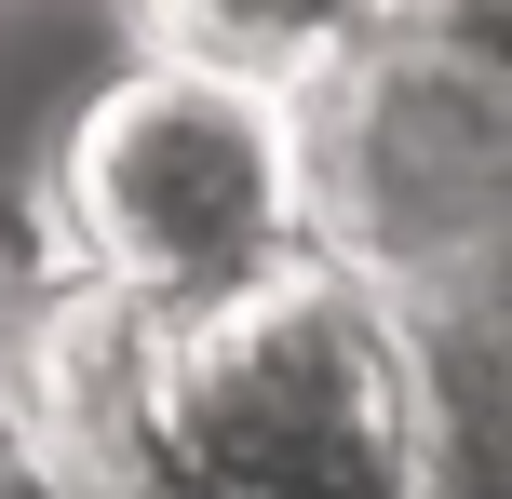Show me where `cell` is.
<instances>
[{
	"label": "cell",
	"instance_id": "6da1fadb",
	"mask_svg": "<svg viewBox=\"0 0 512 499\" xmlns=\"http://www.w3.org/2000/svg\"><path fill=\"white\" fill-rule=\"evenodd\" d=\"M0 392L95 499H445L418 338L337 257L203 324L41 297L14 311Z\"/></svg>",
	"mask_w": 512,
	"mask_h": 499
},
{
	"label": "cell",
	"instance_id": "7a4b0ae2",
	"mask_svg": "<svg viewBox=\"0 0 512 499\" xmlns=\"http://www.w3.org/2000/svg\"><path fill=\"white\" fill-rule=\"evenodd\" d=\"M68 297L122 324H203L324 270V162L310 95H270L203 54H135L68 149Z\"/></svg>",
	"mask_w": 512,
	"mask_h": 499
},
{
	"label": "cell",
	"instance_id": "3957f363",
	"mask_svg": "<svg viewBox=\"0 0 512 499\" xmlns=\"http://www.w3.org/2000/svg\"><path fill=\"white\" fill-rule=\"evenodd\" d=\"M310 162H324V257L391 311L512 270V68L445 14L337 95H310Z\"/></svg>",
	"mask_w": 512,
	"mask_h": 499
},
{
	"label": "cell",
	"instance_id": "277c9868",
	"mask_svg": "<svg viewBox=\"0 0 512 499\" xmlns=\"http://www.w3.org/2000/svg\"><path fill=\"white\" fill-rule=\"evenodd\" d=\"M135 54H162L135 0H0V297L14 311L68 297V243H54L68 149Z\"/></svg>",
	"mask_w": 512,
	"mask_h": 499
},
{
	"label": "cell",
	"instance_id": "5b68a950",
	"mask_svg": "<svg viewBox=\"0 0 512 499\" xmlns=\"http://www.w3.org/2000/svg\"><path fill=\"white\" fill-rule=\"evenodd\" d=\"M162 54L243 68L270 95H337L351 68H378L405 27H432V0H135Z\"/></svg>",
	"mask_w": 512,
	"mask_h": 499
},
{
	"label": "cell",
	"instance_id": "8992f818",
	"mask_svg": "<svg viewBox=\"0 0 512 499\" xmlns=\"http://www.w3.org/2000/svg\"><path fill=\"white\" fill-rule=\"evenodd\" d=\"M432 14H445V27H459V41H486V54H499V68H512V0H432Z\"/></svg>",
	"mask_w": 512,
	"mask_h": 499
}]
</instances>
